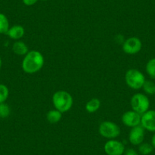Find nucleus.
<instances>
[{
  "label": "nucleus",
  "instance_id": "obj_9",
  "mask_svg": "<svg viewBox=\"0 0 155 155\" xmlns=\"http://www.w3.org/2000/svg\"><path fill=\"white\" fill-rule=\"evenodd\" d=\"M141 126L150 132H155V110H148L141 115Z\"/></svg>",
  "mask_w": 155,
  "mask_h": 155
},
{
  "label": "nucleus",
  "instance_id": "obj_3",
  "mask_svg": "<svg viewBox=\"0 0 155 155\" xmlns=\"http://www.w3.org/2000/svg\"><path fill=\"white\" fill-rule=\"evenodd\" d=\"M125 81L126 84L133 90L142 88L146 79L144 74L136 68H130L125 74Z\"/></svg>",
  "mask_w": 155,
  "mask_h": 155
},
{
  "label": "nucleus",
  "instance_id": "obj_13",
  "mask_svg": "<svg viewBox=\"0 0 155 155\" xmlns=\"http://www.w3.org/2000/svg\"><path fill=\"white\" fill-rule=\"evenodd\" d=\"M62 114L60 111L57 110H51L47 113V121L52 124L57 123L62 120Z\"/></svg>",
  "mask_w": 155,
  "mask_h": 155
},
{
  "label": "nucleus",
  "instance_id": "obj_26",
  "mask_svg": "<svg viewBox=\"0 0 155 155\" xmlns=\"http://www.w3.org/2000/svg\"><path fill=\"white\" fill-rule=\"evenodd\" d=\"M154 94H155V92H154Z\"/></svg>",
  "mask_w": 155,
  "mask_h": 155
},
{
  "label": "nucleus",
  "instance_id": "obj_17",
  "mask_svg": "<svg viewBox=\"0 0 155 155\" xmlns=\"http://www.w3.org/2000/svg\"><path fill=\"white\" fill-rule=\"evenodd\" d=\"M145 70L149 77L155 78V58L149 59L146 63Z\"/></svg>",
  "mask_w": 155,
  "mask_h": 155
},
{
  "label": "nucleus",
  "instance_id": "obj_1",
  "mask_svg": "<svg viewBox=\"0 0 155 155\" xmlns=\"http://www.w3.org/2000/svg\"><path fill=\"white\" fill-rule=\"evenodd\" d=\"M44 65V57L38 50H30L24 57L21 67L27 74H35L42 69Z\"/></svg>",
  "mask_w": 155,
  "mask_h": 155
},
{
  "label": "nucleus",
  "instance_id": "obj_11",
  "mask_svg": "<svg viewBox=\"0 0 155 155\" xmlns=\"http://www.w3.org/2000/svg\"><path fill=\"white\" fill-rule=\"evenodd\" d=\"M25 28L21 25H14L8 29L7 32V35L9 38L15 41H18L25 35Z\"/></svg>",
  "mask_w": 155,
  "mask_h": 155
},
{
  "label": "nucleus",
  "instance_id": "obj_5",
  "mask_svg": "<svg viewBox=\"0 0 155 155\" xmlns=\"http://www.w3.org/2000/svg\"><path fill=\"white\" fill-rule=\"evenodd\" d=\"M120 128L116 123L111 121H104L99 126V133L107 139H115L120 135Z\"/></svg>",
  "mask_w": 155,
  "mask_h": 155
},
{
  "label": "nucleus",
  "instance_id": "obj_10",
  "mask_svg": "<svg viewBox=\"0 0 155 155\" xmlns=\"http://www.w3.org/2000/svg\"><path fill=\"white\" fill-rule=\"evenodd\" d=\"M144 136H145V130L144 128L140 126H135L131 129L129 134V142L135 146H138L141 143L144 142Z\"/></svg>",
  "mask_w": 155,
  "mask_h": 155
},
{
  "label": "nucleus",
  "instance_id": "obj_14",
  "mask_svg": "<svg viewBox=\"0 0 155 155\" xmlns=\"http://www.w3.org/2000/svg\"><path fill=\"white\" fill-rule=\"evenodd\" d=\"M101 106V101L97 98H92L87 102L85 105V110L87 113H93L97 111Z\"/></svg>",
  "mask_w": 155,
  "mask_h": 155
},
{
  "label": "nucleus",
  "instance_id": "obj_4",
  "mask_svg": "<svg viewBox=\"0 0 155 155\" xmlns=\"http://www.w3.org/2000/svg\"><path fill=\"white\" fill-rule=\"evenodd\" d=\"M130 105L132 110L142 115L150 108V100L144 94L136 93L132 97Z\"/></svg>",
  "mask_w": 155,
  "mask_h": 155
},
{
  "label": "nucleus",
  "instance_id": "obj_6",
  "mask_svg": "<svg viewBox=\"0 0 155 155\" xmlns=\"http://www.w3.org/2000/svg\"><path fill=\"white\" fill-rule=\"evenodd\" d=\"M142 48V43L138 37H132L123 42V50L127 55H135Z\"/></svg>",
  "mask_w": 155,
  "mask_h": 155
},
{
  "label": "nucleus",
  "instance_id": "obj_20",
  "mask_svg": "<svg viewBox=\"0 0 155 155\" xmlns=\"http://www.w3.org/2000/svg\"><path fill=\"white\" fill-rule=\"evenodd\" d=\"M10 113H11V110L8 104L5 103L0 104V118H7L10 115Z\"/></svg>",
  "mask_w": 155,
  "mask_h": 155
},
{
  "label": "nucleus",
  "instance_id": "obj_22",
  "mask_svg": "<svg viewBox=\"0 0 155 155\" xmlns=\"http://www.w3.org/2000/svg\"><path fill=\"white\" fill-rule=\"evenodd\" d=\"M38 0H22L23 3L27 6H32L37 2Z\"/></svg>",
  "mask_w": 155,
  "mask_h": 155
},
{
  "label": "nucleus",
  "instance_id": "obj_25",
  "mask_svg": "<svg viewBox=\"0 0 155 155\" xmlns=\"http://www.w3.org/2000/svg\"><path fill=\"white\" fill-rule=\"evenodd\" d=\"M43 1H47V0H43Z\"/></svg>",
  "mask_w": 155,
  "mask_h": 155
},
{
  "label": "nucleus",
  "instance_id": "obj_21",
  "mask_svg": "<svg viewBox=\"0 0 155 155\" xmlns=\"http://www.w3.org/2000/svg\"><path fill=\"white\" fill-rule=\"evenodd\" d=\"M123 155H139L138 152L133 148H128L125 150Z\"/></svg>",
  "mask_w": 155,
  "mask_h": 155
},
{
  "label": "nucleus",
  "instance_id": "obj_7",
  "mask_svg": "<svg viewBox=\"0 0 155 155\" xmlns=\"http://www.w3.org/2000/svg\"><path fill=\"white\" fill-rule=\"evenodd\" d=\"M126 148L123 142L116 139H110L104 144V151L107 155H123Z\"/></svg>",
  "mask_w": 155,
  "mask_h": 155
},
{
  "label": "nucleus",
  "instance_id": "obj_18",
  "mask_svg": "<svg viewBox=\"0 0 155 155\" xmlns=\"http://www.w3.org/2000/svg\"><path fill=\"white\" fill-rule=\"evenodd\" d=\"M142 89L146 94H148V95L154 94V92H155L154 82H153L152 81H150V80H146L144 84H143Z\"/></svg>",
  "mask_w": 155,
  "mask_h": 155
},
{
  "label": "nucleus",
  "instance_id": "obj_16",
  "mask_svg": "<svg viewBox=\"0 0 155 155\" xmlns=\"http://www.w3.org/2000/svg\"><path fill=\"white\" fill-rule=\"evenodd\" d=\"M153 147L151 144L147 142H143L138 145V153L141 155H149L153 152Z\"/></svg>",
  "mask_w": 155,
  "mask_h": 155
},
{
  "label": "nucleus",
  "instance_id": "obj_19",
  "mask_svg": "<svg viewBox=\"0 0 155 155\" xmlns=\"http://www.w3.org/2000/svg\"><path fill=\"white\" fill-rule=\"evenodd\" d=\"M9 95V91L5 84H0V104L5 103Z\"/></svg>",
  "mask_w": 155,
  "mask_h": 155
},
{
  "label": "nucleus",
  "instance_id": "obj_24",
  "mask_svg": "<svg viewBox=\"0 0 155 155\" xmlns=\"http://www.w3.org/2000/svg\"><path fill=\"white\" fill-rule=\"evenodd\" d=\"M2 59H1V58H0V69H1V68H2Z\"/></svg>",
  "mask_w": 155,
  "mask_h": 155
},
{
  "label": "nucleus",
  "instance_id": "obj_15",
  "mask_svg": "<svg viewBox=\"0 0 155 155\" xmlns=\"http://www.w3.org/2000/svg\"><path fill=\"white\" fill-rule=\"evenodd\" d=\"M9 28V21L8 18L2 13H0V34H7Z\"/></svg>",
  "mask_w": 155,
  "mask_h": 155
},
{
  "label": "nucleus",
  "instance_id": "obj_8",
  "mask_svg": "<svg viewBox=\"0 0 155 155\" xmlns=\"http://www.w3.org/2000/svg\"><path fill=\"white\" fill-rule=\"evenodd\" d=\"M141 114L132 110L123 113L122 116V122L125 126L132 129L141 125Z\"/></svg>",
  "mask_w": 155,
  "mask_h": 155
},
{
  "label": "nucleus",
  "instance_id": "obj_12",
  "mask_svg": "<svg viewBox=\"0 0 155 155\" xmlns=\"http://www.w3.org/2000/svg\"><path fill=\"white\" fill-rule=\"evenodd\" d=\"M12 51L14 52L15 54L18 55V56H25L29 52V50H28V45L25 42L17 41L13 44Z\"/></svg>",
  "mask_w": 155,
  "mask_h": 155
},
{
  "label": "nucleus",
  "instance_id": "obj_23",
  "mask_svg": "<svg viewBox=\"0 0 155 155\" xmlns=\"http://www.w3.org/2000/svg\"><path fill=\"white\" fill-rule=\"evenodd\" d=\"M150 144H152V146L153 147V148H155V132L151 138V141H150Z\"/></svg>",
  "mask_w": 155,
  "mask_h": 155
},
{
  "label": "nucleus",
  "instance_id": "obj_2",
  "mask_svg": "<svg viewBox=\"0 0 155 155\" xmlns=\"http://www.w3.org/2000/svg\"><path fill=\"white\" fill-rule=\"evenodd\" d=\"M52 101L55 109L62 113L69 111L73 106L72 96L65 91L61 90L55 92Z\"/></svg>",
  "mask_w": 155,
  "mask_h": 155
}]
</instances>
